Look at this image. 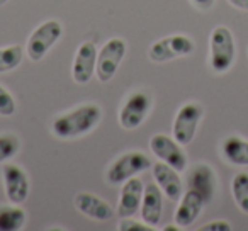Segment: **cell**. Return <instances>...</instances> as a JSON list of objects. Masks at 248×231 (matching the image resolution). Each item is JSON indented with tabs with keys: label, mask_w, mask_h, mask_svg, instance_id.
<instances>
[{
	"label": "cell",
	"mask_w": 248,
	"mask_h": 231,
	"mask_svg": "<svg viewBox=\"0 0 248 231\" xmlns=\"http://www.w3.org/2000/svg\"><path fill=\"white\" fill-rule=\"evenodd\" d=\"M236 58V45L233 32L226 26L213 29L209 38V65L214 73H226Z\"/></svg>",
	"instance_id": "obj_2"
},
{
	"label": "cell",
	"mask_w": 248,
	"mask_h": 231,
	"mask_svg": "<svg viewBox=\"0 0 248 231\" xmlns=\"http://www.w3.org/2000/svg\"><path fill=\"white\" fill-rule=\"evenodd\" d=\"M204 204H206V200L202 199L201 194H197L196 190L187 189V192H184L182 197H180V202L175 211L173 223L179 224L182 230L189 228L190 224L199 217V214L202 213Z\"/></svg>",
	"instance_id": "obj_14"
},
{
	"label": "cell",
	"mask_w": 248,
	"mask_h": 231,
	"mask_svg": "<svg viewBox=\"0 0 248 231\" xmlns=\"http://www.w3.org/2000/svg\"><path fill=\"white\" fill-rule=\"evenodd\" d=\"M204 109L197 102H187L177 112L172 126V136L180 143L182 146L189 145L194 139L197 133L201 119H202Z\"/></svg>",
	"instance_id": "obj_7"
},
{
	"label": "cell",
	"mask_w": 248,
	"mask_h": 231,
	"mask_svg": "<svg viewBox=\"0 0 248 231\" xmlns=\"http://www.w3.org/2000/svg\"><path fill=\"white\" fill-rule=\"evenodd\" d=\"M150 150L158 160L163 163L173 167L179 172H184L187 169V155L184 152L182 145L177 141L173 136L163 135V133H156L150 139Z\"/></svg>",
	"instance_id": "obj_8"
},
{
	"label": "cell",
	"mask_w": 248,
	"mask_h": 231,
	"mask_svg": "<svg viewBox=\"0 0 248 231\" xmlns=\"http://www.w3.org/2000/svg\"><path fill=\"white\" fill-rule=\"evenodd\" d=\"M152 160L143 152H128L114 160L112 165L107 169L106 179L112 185H121L131 177H136L145 170L152 169Z\"/></svg>",
	"instance_id": "obj_4"
},
{
	"label": "cell",
	"mask_w": 248,
	"mask_h": 231,
	"mask_svg": "<svg viewBox=\"0 0 248 231\" xmlns=\"http://www.w3.org/2000/svg\"><path fill=\"white\" fill-rule=\"evenodd\" d=\"M189 189L196 190L197 194L202 196L206 202H209L216 192V173H214V170L206 163L194 165L189 172Z\"/></svg>",
	"instance_id": "obj_16"
},
{
	"label": "cell",
	"mask_w": 248,
	"mask_h": 231,
	"mask_svg": "<svg viewBox=\"0 0 248 231\" xmlns=\"http://www.w3.org/2000/svg\"><path fill=\"white\" fill-rule=\"evenodd\" d=\"M152 110V99L146 92H133L119 110V124L128 131L140 128Z\"/></svg>",
	"instance_id": "obj_9"
},
{
	"label": "cell",
	"mask_w": 248,
	"mask_h": 231,
	"mask_svg": "<svg viewBox=\"0 0 248 231\" xmlns=\"http://www.w3.org/2000/svg\"><path fill=\"white\" fill-rule=\"evenodd\" d=\"M4 189L11 204L21 206L29 196V177L24 170L16 163H5L2 169Z\"/></svg>",
	"instance_id": "obj_10"
},
{
	"label": "cell",
	"mask_w": 248,
	"mask_h": 231,
	"mask_svg": "<svg viewBox=\"0 0 248 231\" xmlns=\"http://www.w3.org/2000/svg\"><path fill=\"white\" fill-rule=\"evenodd\" d=\"M177 230H182V228H180L179 224H172V226H165V228H163V231H177Z\"/></svg>",
	"instance_id": "obj_28"
},
{
	"label": "cell",
	"mask_w": 248,
	"mask_h": 231,
	"mask_svg": "<svg viewBox=\"0 0 248 231\" xmlns=\"http://www.w3.org/2000/svg\"><path fill=\"white\" fill-rule=\"evenodd\" d=\"M214 2H216V0H192V4L196 5L199 11H209L214 5Z\"/></svg>",
	"instance_id": "obj_26"
},
{
	"label": "cell",
	"mask_w": 248,
	"mask_h": 231,
	"mask_svg": "<svg viewBox=\"0 0 248 231\" xmlns=\"http://www.w3.org/2000/svg\"><path fill=\"white\" fill-rule=\"evenodd\" d=\"M75 207L83 214L95 221H107L114 216V211L107 200L90 192H78L75 196Z\"/></svg>",
	"instance_id": "obj_15"
},
{
	"label": "cell",
	"mask_w": 248,
	"mask_h": 231,
	"mask_svg": "<svg viewBox=\"0 0 248 231\" xmlns=\"http://www.w3.org/2000/svg\"><path fill=\"white\" fill-rule=\"evenodd\" d=\"M100 119H102V109L99 104H82L58 116L53 121L51 131L60 139L78 138L95 129Z\"/></svg>",
	"instance_id": "obj_1"
},
{
	"label": "cell",
	"mask_w": 248,
	"mask_h": 231,
	"mask_svg": "<svg viewBox=\"0 0 248 231\" xmlns=\"http://www.w3.org/2000/svg\"><path fill=\"white\" fill-rule=\"evenodd\" d=\"M22 58H24V49L19 45L5 46L0 48V73H7L16 70L21 65Z\"/></svg>",
	"instance_id": "obj_20"
},
{
	"label": "cell",
	"mask_w": 248,
	"mask_h": 231,
	"mask_svg": "<svg viewBox=\"0 0 248 231\" xmlns=\"http://www.w3.org/2000/svg\"><path fill=\"white\" fill-rule=\"evenodd\" d=\"M16 109L17 106H16V99L12 97V93L5 87L0 85V116L9 118L16 112Z\"/></svg>",
	"instance_id": "obj_23"
},
{
	"label": "cell",
	"mask_w": 248,
	"mask_h": 231,
	"mask_svg": "<svg viewBox=\"0 0 248 231\" xmlns=\"http://www.w3.org/2000/svg\"><path fill=\"white\" fill-rule=\"evenodd\" d=\"M128 45L123 38H110L97 53V66L95 77L99 82L107 83L116 75L117 68L121 66V62L126 56Z\"/></svg>",
	"instance_id": "obj_5"
},
{
	"label": "cell",
	"mask_w": 248,
	"mask_h": 231,
	"mask_svg": "<svg viewBox=\"0 0 248 231\" xmlns=\"http://www.w3.org/2000/svg\"><path fill=\"white\" fill-rule=\"evenodd\" d=\"M196 43L186 34H172L155 41L148 48V56L155 63H165L170 60L187 56L194 53Z\"/></svg>",
	"instance_id": "obj_6"
},
{
	"label": "cell",
	"mask_w": 248,
	"mask_h": 231,
	"mask_svg": "<svg viewBox=\"0 0 248 231\" xmlns=\"http://www.w3.org/2000/svg\"><path fill=\"white\" fill-rule=\"evenodd\" d=\"M21 150V139L14 133H4L0 135V163L14 158Z\"/></svg>",
	"instance_id": "obj_22"
},
{
	"label": "cell",
	"mask_w": 248,
	"mask_h": 231,
	"mask_svg": "<svg viewBox=\"0 0 248 231\" xmlns=\"http://www.w3.org/2000/svg\"><path fill=\"white\" fill-rule=\"evenodd\" d=\"M221 152L226 162L231 165L247 167L248 165V139L240 136H230L223 141Z\"/></svg>",
	"instance_id": "obj_18"
},
{
	"label": "cell",
	"mask_w": 248,
	"mask_h": 231,
	"mask_svg": "<svg viewBox=\"0 0 248 231\" xmlns=\"http://www.w3.org/2000/svg\"><path fill=\"white\" fill-rule=\"evenodd\" d=\"M152 173L155 182L162 189V192L170 200H180V197L184 194V184L179 175V170H175L173 167L167 165L162 160H158V162L152 165Z\"/></svg>",
	"instance_id": "obj_12"
},
{
	"label": "cell",
	"mask_w": 248,
	"mask_h": 231,
	"mask_svg": "<svg viewBox=\"0 0 248 231\" xmlns=\"http://www.w3.org/2000/svg\"><path fill=\"white\" fill-rule=\"evenodd\" d=\"M117 230L119 231H155V226L145 223V221L121 217V223L117 224Z\"/></svg>",
	"instance_id": "obj_24"
},
{
	"label": "cell",
	"mask_w": 248,
	"mask_h": 231,
	"mask_svg": "<svg viewBox=\"0 0 248 231\" xmlns=\"http://www.w3.org/2000/svg\"><path fill=\"white\" fill-rule=\"evenodd\" d=\"M63 34V26L56 19H49V21L39 24L34 31L31 32L28 43H26V53H28L31 62H39L43 60L48 51L60 41Z\"/></svg>",
	"instance_id": "obj_3"
},
{
	"label": "cell",
	"mask_w": 248,
	"mask_h": 231,
	"mask_svg": "<svg viewBox=\"0 0 248 231\" xmlns=\"http://www.w3.org/2000/svg\"><path fill=\"white\" fill-rule=\"evenodd\" d=\"M26 221L28 216L19 204L0 207V231H19L26 226Z\"/></svg>",
	"instance_id": "obj_19"
},
{
	"label": "cell",
	"mask_w": 248,
	"mask_h": 231,
	"mask_svg": "<svg viewBox=\"0 0 248 231\" xmlns=\"http://www.w3.org/2000/svg\"><path fill=\"white\" fill-rule=\"evenodd\" d=\"M228 2L240 11H248V0H228Z\"/></svg>",
	"instance_id": "obj_27"
},
{
	"label": "cell",
	"mask_w": 248,
	"mask_h": 231,
	"mask_svg": "<svg viewBox=\"0 0 248 231\" xmlns=\"http://www.w3.org/2000/svg\"><path fill=\"white\" fill-rule=\"evenodd\" d=\"M97 53L99 51H97L95 45L92 41H85L78 46L72 65V77L77 83L85 85L95 75Z\"/></svg>",
	"instance_id": "obj_11"
},
{
	"label": "cell",
	"mask_w": 248,
	"mask_h": 231,
	"mask_svg": "<svg viewBox=\"0 0 248 231\" xmlns=\"http://www.w3.org/2000/svg\"><path fill=\"white\" fill-rule=\"evenodd\" d=\"M7 2H9V0H0V7H2V5H5Z\"/></svg>",
	"instance_id": "obj_29"
},
{
	"label": "cell",
	"mask_w": 248,
	"mask_h": 231,
	"mask_svg": "<svg viewBox=\"0 0 248 231\" xmlns=\"http://www.w3.org/2000/svg\"><path fill=\"white\" fill-rule=\"evenodd\" d=\"M231 192H233V199L236 206L248 214V173L240 172L233 177L231 180Z\"/></svg>",
	"instance_id": "obj_21"
},
{
	"label": "cell",
	"mask_w": 248,
	"mask_h": 231,
	"mask_svg": "<svg viewBox=\"0 0 248 231\" xmlns=\"http://www.w3.org/2000/svg\"><path fill=\"white\" fill-rule=\"evenodd\" d=\"M143 192H145V185H143L141 179L131 177L121 187V197L119 204H117V214L119 217H131L135 213H138L141 207Z\"/></svg>",
	"instance_id": "obj_13"
},
{
	"label": "cell",
	"mask_w": 248,
	"mask_h": 231,
	"mask_svg": "<svg viewBox=\"0 0 248 231\" xmlns=\"http://www.w3.org/2000/svg\"><path fill=\"white\" fill-rule=\"evenodd\" d=\"M162 211H163V200H162V189L158 187V184H148L145 187L141 199V219L145 223L156 226L162 219Z\"/></svg>",
	"instance_id": "obj_17"
},
{
	"label": "cell",
	"mask_w": 248,
	"mask_h": 231,
	"mask_svg": "<svg viewBox=\"0 0 248 231\" xmlns=\"http://www.w3.org/2000/svg\"><path fill=\"white\" fill-rule=\"evenodd\" d=\"M231 230H233V226L224 219L209 221L207 224L201 226V231H231Z\"/></svg>",
	"instance_id": "obj_25"
}]
</instances>
